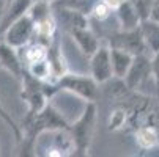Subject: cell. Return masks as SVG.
I'll list each match as a JSON object with an SVG mask.
<instances>
[{
	"label": "cell",
	"instance_id": "6da1fadb",
	"mask_svg": "<svg viewBox=\"0 0 159 157\" xmlns=\"http://www.w3.org/2000/svg\"><path fill=\"white\" fill-rule=\"evenodd\" d=\"M70 123L61 115V111L57 110L51 102L46 104L43 110L32 116H25L20 124L22 129V140L25 151H33V143L36 137L43 132L48 130H58V129H68Z\"/></svg>",
	"mask_w": 159,
	"mask_h": 157
},
{
	"label": "cell",
	"instance_id": "52a82bcc",
	"mask_svg": "<svg viewBox=\"0 0 159 157\" xmlns=\"http://www.w3.org/2000/svg\"><path fill=\"white\" fill-rule=\"evenodd\" d=\"M107 41H109V47H117V49L126 50L131 55L148 54L139 27L132 28V30H118L115 33H112Z\"/></svg>",
	"mask_w": 159,
	"mask_h": 157
},
{
	"label": "cell",
	"instance_id": "e0dca14e",
	"mask_svg": "<svg viewBox=\"0 0 159 157\" xmlns=\"http://www.w3.org/2000/svg\"><path fill=\"white\" fill-rule=\"evenodd\" d=\"M109 50H110L112 74H113V77L123 80V77L126 76L129 66H131V61H132V57H134V55H131V54L126 52V50L117 49V47H109Z\"/></svg>",
	"mask_w": 159,
	"mask_h": 157
},
{
	"label": "cell",
	"instance_id": "8fae6325",
	"mask_svg": "<svg viewBox=\"0 0 159 157\" xmlns=\"http://www.w3.org/2000/svg\"><path fill=\"white\" fill-rule=\"evenodd\" d=\"M113 11H115V14H117L120 30L137 28L140 25V22H142V17H140L137 8L134 7V3L131 2V0H123Z\"/></svg>",
	"mask_w": 159,
	"mask_h": 157
},
{
	"label": "cell",
	"instance_id": "9c48e42d",
	"mask_svg": "<svg viewBox=\"0 0 159 157\" xmlns=\"http://www.w3.org/2000/svg\"><path fill=\"white\" fill-rule=\"evenodd\" d=\"M52 13L55 17L57 25H60L63 30H66L68 33H71L76 28H82V27H88L90 24V19L88 16L71 10V8H66V7H58V5H52Z\"/></svg>",
	"mask_w": 159,
	"mask_h": 157
},
{
	"label": "cell",
	"instance_id": "30bf717a",
	"mask_svg": "<svg viewBox=\"0 0 159 157\" xmlns=\"http://www.w3.org/2000/svg\"><path fill=\"white\" fill-rule=\"evenodd\" d=\"M0 68L11 72V76H14L16 79H19L22 71H24V64L20 61L17 49L11 47L10 44H7L2 39H0Z\"/></svg>",
	"mask_w": 159,
	"mask_h": 157
},
{
	"label": "cell",
	"instance_id": "44dd1931",
	"mask_svg": "<svg viewBox=\"0 0 159 157\" xmlns=\"http://www.w3.org/2000/svg\"><path fill=\"white\" fill-rule=\"evenodd\" d=\"M128 124V111L125 107H118L113 111H110V116L107 121V129L109 130H120L125 129V126Z\"/></svg>",
	"mask_w": 159,
	"mask_h": 157
},
{
	"label": "cell",
	"instance_id": "5b68a950",
	"mask_svg": "<svg viewBox=\"0 0 159 157\" xmlns=\"http://www.w3.org/2000/svg\"><path fill=\"white\" fill-rule=\"evenodd\" d=\"M35 36V22L29 14H24L22 17L16 19L2 32L0 38L10 44L11 47L19 49L22 46H25L27 42H30Z\"/></svg>",
	"mask_w": 159,
	"mask_h": 157
},
{
	"label": "cell",
	"instance_id": "1f68e13d",
	"mask_svg": "<svg viewBox=\"0 0 159 157\" xmlns=\"http://www.w3.org/2000/svg\"><path fill=\"white\" fill-rule=\"evenodd\" d=\"M8 2H10V0H8Z\"/></svg>",
	"mask_w": 159,
	"mask_h": 157
},
{
	"label": "cell",
	"instance_id": "9a60e30c",
	"mask_svg": "<svg viewBox=\"0 0 159 157\" xmlns=\"http://www.w3.org/2000/svg\"><path fill=\"white\" fill-rule=\"evenodd\" d=\"M134 140L140 149H153L159 145V129L151 124H142L137 126L134 132Z\"/></svg>",
	"mask_w": 159,
	"mask_h": 157
},
{
	"label": "cell",
	"instance_id": "5bb4252c",
	"mask_svg": "<svg viewBox=\"0 0 159 157\" xmlns=\"http://www.w3.org/2000/svg\"><path fill=\"white\" fill-rule=\"evenodd\" d=\"M32 2L33 0H10L5 7V10H3L2 24H0V35H2V32L11 24V22H14L16 19H19V17H22L24 14L29 13Z\"/></svg>",
	"mask_w": 159,
	"mask_h": 157
},
{
	"label": "cell",
	"instance_id": "4fadbf2b",
	"mask_svg": "<svg viewBox=\"0 0 159 157\" xmlns=\"http://www.w3.org/2000/svg\"><path fill=\"white\" fill-rule=\"evenodd\" d=\"M46 58L51 64V71H52V79L54 82L57 79H60L65 72H68V64H66V60H65V55L61 52V44H60V39L58 36L48 46V54H46Z\"/></svg>",
	"mask_w": 159,
	"mask_h": 157
},
{
	"label": "cell",
	"instance_id": "603a6c76",
	"mask_svg": "<svg viewBox=\"0 0 159 157\" xmlns=\"http://www.w3.org/2000/svg\"><path fill=\"white\" fill-rule=\"evenodd\" d=\"M0 118L7 123V126H8V127L11 129V132H13L14 138L20 143V140H22V129H20V126L14 121V118L11 116V113H8V111H7V108L2 105V102H0Z\"/></svg>",
	"mask_w": 159,
	"mask_h": 157
},
{
	"label": "cell",
	"instance_id": "ba28073f",
	"mask_svg": "<svg viewBox=\"0 0 159 157\" xmlns=\"http://www.w3.org/2000/svg\"><path fill=\"white\" fill-rule=\"evenodd\" d=\"M90 76L98 83H104L113 77L110 64V50L109 46H101L90 55Z\"/></svg>",
	"mask_w": 159,
	"mask_h": 157
},
{
	"label": "cell",
	"instance_id": "cb8c5ba5",
	"mask_svg": "<svg viewBox=\"0 0 159 157\" xmlns=\"http://www.w3.org/2000/svg\"><path fill=\"white\" fill-rule=\"evenodd\" d=\"M151 79L154 82L156 93L159 94V50L151 54Z\"/></svg>",
	"mask_w": 159,
	"mask_h": 157
},
{
	"label": "cell",
	"instance_id": "2e32d148",
	"mask_svg": "<svg viewBox=\"0 0 159 157\" xmlns=\"http://www.w3.org/2000/svg\"><path fill=\"white\" fill-rule=\"evenodd\" d=\"M139 28H140V33H142L148 54L157 52L159 50V22L147 17L140 22Z\"/></svg>",
	"mask_w": 159,
	"mask_h": 157
},
{
	"label": "cell",
	"instance_id": "ffe728a7",
	"mask_svg": "<svg viewBox=\"0 0 159 157\" xmlns=\"http://www.w3.org/2000/svg\"><path fill=\"white\" fill-rule=\"evenodd\" d=\"M27 14L32 17V20L35 24L48 19L54 14L52 13V2H49V0H33Z\"/></svg>",
	"mask_w": 159,
	"mask_h": 157
},
{
	"label": "cell",
	"instance_id": "f546056e",
	"mask_svg": "<svg viewBox=\"0 0 159 157\" xmlns=\"http://www.w3.org/2000/svg\"><path fill=\"white\" fill-rule=\"evenodd\" d=\"M49 2H54V0H49Z\"/></svg>",
	"mask_w": 159,
	"mask_h": 157
},
{
	"label": "cell",
	"instance_id": "4dcf8cb0",
	"mask_svg": "<svg viewBox=\"0 0 159 157\" xmlns=\"http://www.w3.org/2000/svg\"><path fill=\"white\" fill-rule=\"evenodd\" d=\"M0 155H2V151H0Z\"/></svg>",
	"mask_w": 159,
	"mask_h": 157
},
{
	"label": "cell",
	"instance_id": "3957f363",
	"mask_svg": "<svg viewBox=\"0 0 159 157\" xmlns=\"http://www.w3.org/2000/svg\"><path fill=\"white\" fill-rule=\"evenodd\" d=\"M57 91H66L85 102H96L99 98L98 82L92 76L76 74V72H65L60 79L54 82Z\"/></svg>",
	"mask_w": 159,
	"mask_h": 157
},
{
	"label": "cell",
	"instance_id": "8992f818",
	"mask_svg": "<svg viewBox=\"0 0 159 157\" xmlns=\"http://www.w3.org/2000/svg\"><path fill=\"white\" fill-rule=\"evenodd\" d=\"M151 79V58L150 54H137L132 57L131 66L123 77V83L131 91L140 89Z\"/></svg>",
	"mask_w": 159,
	"mask_h": 157
},
{
	"label": "cell",
	"instance_id": "d4e9b609",
	"mask_svg": "<svg viewBox=\"0 0 159 157\" xmlns=\"http://www.w3.org/2000/svg\"><path fill=\"white\" fill-rule=\"evenodd\" d=\"M131 2L134 3L135 8H137V11H139L142 20L148 17V14H150V8H151V2H153V0H131Z\"/></svg>",
	"mask_w": 159,
	"mask_h": 157
},
{
	"label": "cell",
	"instance_id": "484cf974",
	"mask_svg": "<svg viewBox=\"0 0 159 157\" xmlns=\"http://www.w3.org/2000/svg\"><path fill=\"white\" fill-rule=\"evenodd\" d=\"M148 17L159 22V0H153V2H151V8H150Z\"/></svg>",
	"mask_w": 159,
	"mask_h": 157
},
{
	"label": "cell",
	"instance_id": "7402d4cb",
	"mask_svg": "<svg viewBox=\"0 0 159 157\" xmlns=\"http://www.w3.org/2000/svg\"><path fill=\"white\" fill-rule=\"evenodd\" d=\"M112 8L102 2V0H96L93 3L92 10H90V14H88V19H95L96 22H106L110 16H112Z\"/></svg>",
	"mask_w": 159,
	"mask_h": 157
},
{
	"label": "cell",
	"instance_id": "7c38bea8",
	"mask_svg": "<svg viewBox=\"0 0 159 157\" xmlns=\"http://www.w3.org/2000/svg\"><path fill=\"white\" fill-rule=\"evenodd\" d=\"M70 36L73 38V41L76 42V46L79 47V50L90 57L99 46H101V41L96 36V33L90 28V27H82V28H76L70 33Z\"/></svg>",
	"mask_w": 159,
	"mask_h": 157
},
{
	"label": "cell",
	"instance_id": "83f0119b",
	"mask_svg": "<svg viewBox=\"0 0 159 157\" xmlns=\"http://www.w3.org/2000/svg\"><path fill=\"white\" fill-rule=\"evenodd\" d=\"M7 3H8V0H0V10H5Z\"/></svg>",
	"mask_w": 159,
	"mask_h": 157
},
{
	"label": "cell",
	"instance_id": "7a4b0ae2",
	"mask_svg": "<svg viewBox=\"0 0 159 157\" xmlns=\"http://www.w3.org/2000/svg\"><path fill=\"white\" fill-rule=\"evenodd\" d=\"M98 120V107L96 102H85V107L79 118L68 126V132L74 145L76 155H87L90 151L96 129Z\"/></svg>",
	"mask_w": 159,
	"mask_h": 157
},
{
	"label": "cell",
	"instance_id": "ac0fdd59",
	"mask_svg": "<svg viewBox=\"0 0 159 157\" xmlns=\"http://www.w3.org/2000/svg\"><path fill=\"white\" fill-rule=\"evenodd\" d=\"M17 54L20 57V61L24 64V68L30 63H35L38 60H43L46 58V54H48V46H44V44L38 42V41H30L27 42L25 46H22L17 49Z\"/></svg>",
	"mask_w": 159,
	"mask_h": 157
},
{
	"label": "cell",
	"instance_id": "f1b7e54d",
	"mask_svg": "<svg viewBox=\"0 0 159 157\" xmlns=\"http://www.w3.org/2000/svg\"><path fill=\"white\" fill-rule=\"evenodd\" d=\"M2 16H3V10H0V24H2Z\"/></svg>",
	"mask_w": 159,
	"mask_h": 157
},
{
	"label": "cell",
	"instance_id": "d6986e66",
	"mask_svg": "<svg viewBox=\"0 0 159 157\" xmlns=\"http://www.w3.org/2000/svg\"><path fill=\"white\" fill-rule=\"evenodd\" d=\"M32 77L41 80V82H52L54 83V79H52V71H51V64L48 61V58H43V60H38L35 63H30L24 68Z\"/></svg>",
	"mask_w": 159,
	"mask_h": 157
},
{
	"label": "cell",
	"instance_id": "4316f807",
	"mask_svg": "<svg viewBox=\"0 0 159 157\" xmlns=\"http://www.w3.org/2000/svg\"><path fill=\"white\" fill-rule=\"evenodd\" d=\"M102 2H106V3H107V5L112 8V10H115V8H117V7H118L121 2H123V0H102Z\"/></svg>",
	"mask_w": 159,
	"mask_h": 157
},
{
	"label": "cell",
	"instance_id": "277c9868",
	"mask_svg": "<svg viewBox=\"0 0 159 157\" xmlns=\"http://www.w3.org/2000/svg\"><path fill=\"white\" fill-rule=\"evenodd\" d=\"M19 79L22 82L20 98L27 104V115L25 116H32V115L38 113L39 110H43L46 107V104L49 102V98L44 93V82L32 77L25 69L22 71Z\"/></svg>",
	"mask_w": 159,
	"mask_h": 157
}]
</instances>
